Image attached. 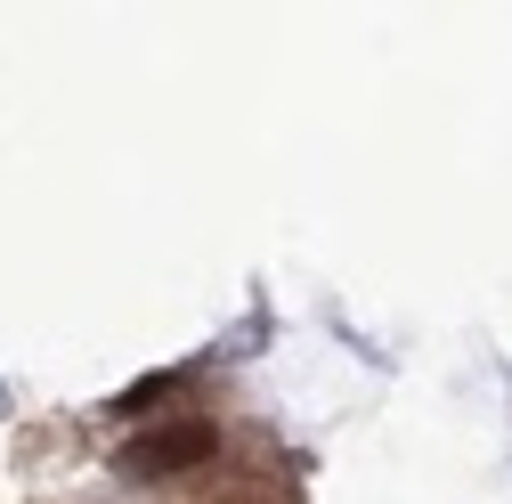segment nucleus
I'll list each match as a JSON object with an SVG mask.
<instances>
[{
	"label": "nucleus",
	"instance_id": "2",
	"mask_svg": "<svg viewBox=\"0 0 512 504\" xmlns=\"http://www.w3.org/2000/svg\"><path fill=\"white\" fill-rule=\"evenodd\" d=\"M163 391H179V374H155V383H139V391H122V415H147Z\"/></svg>",
	"mask_w": 512,
	"mask_h": 504
},
{
	"label": "nucleus",
	"instance_id": "1",
	"mask_svg": "<svg viewBox=\"0 0 512 504\" xmlns=\"http://www.w3.org/2000/svg\"><path fill=\"white\" fill-rule=\"evenodd\" d=\"M196 464H212V423H163V431H147V439H131L122 448V472L131 480H171V472H196Z\"/></svg>",
	"mask_w": 512,
	"mask_h": 504
}]
</instances>
